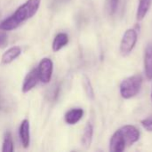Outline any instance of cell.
<instances>
[{
    "label": "cell",
    "instance_id": "8fae6325",
    "mask_svg": "<svg viewBox=\"0 0 152 152\" xmlns=\"http://www.w3.org/2000/svg\"><path fill=\"white\" fill-rule=\"evenodd\" d=\"M144 70L148 79H152V45H150L145 50L144 55Z\"/></svg>",
    "mask_w": 152,
    "mask_h": 152
},
{
    "label": "cell",
    "instance_id": "52a82bcc",
    "mask_svg": "<svg viewBox=\"0 0 152 152\" xmlns=\"http://www.w3.org/2000/svg\"><path fill=\"white\" fill-rule=\"evenodd\" d=\"M38 80H39L38 70H37V69L34 68L28 72V74L26 76V77L24 79V82H23V85L21 87L22 92L28 93L30 90H32L37 85Z\"/></svg>",
    "mask_w": 152,
    "mask_h": 152
},
{
    "label": "cell",
    "instance_id": "4fadbf2b",
    "mask_svg": "<svg viewBox=\"0 0 152 152\" xmlns=\"http://www.w3.org/2000/svg\"><path fill=\"white\" fill-rule=\"evenodd\" d=\"M69 43V36L66 33H59L55 36L53 41V51L58 52L61 49H62L65 45H67Z\"/></svg>",
    "mask_w": 152,
    "mask_h": 152
},
{
    "label": "cell",
    "instance_id": "8992f818",
    "mask_svg": "<svg viewBox=\"0 0 152 152\" xmlns=\"http://www.w3.org/2000/svg\"><path fill=\"white\" fill-rule=\"evenodd\" d=\"M126 148V142L124 141V138L119 131L118 129L111 136L110 141V151L111 152H122L124 151Z\"/></svg>",
    "mask_w": 152,
    "mask_h": 152
},
{
    "label": "cell",
    "instance_id": "5b68a950",
    "mask_svg": "<svg viewBox=\"0 0 152 152\" xmlns=\"http://www.w3.org/2000/svg\"><path fill=\"white\" fill-rule=\"evenodd\" d=\"M119 131L124 138L126 147L132 146L140 139V132L139 130L132 125H126L119 128Z\"/></svg>",
    "mask_w": 152,
    "mask_h": 152
},
{
    "label": "cell",
    "instance_id": "ba28073f",
    "mask_svg": "<svg viewBox=\"0 0 152 152\" xmlns=\"http://www.w3.org/2000/svg\"><path fill=\"white\" fill-rule=\"evenodd\" d=\"M30 126H29V121L28 119L22 120L20 123V128H19V134H20V142L23 146V148L27 149L29 146L30 143Z\"/></svg>",
    "mask_w": 152,
    "mask_h": 152
},
{
    "label": "cell",
    "instance_id": "7a4b0ae2",
    "mask_svg": "<svg viewBox=\"0 0 152 152\" xmlns=\"http://www.w3.org/2000/svg\"><path fill=\"white\" fill-rule=\"evenodd\" d=\"M142 76L135 74L124 79L119 86L120 95L124 99H131L138 94L142 85Z\"/></svg>",
    "mask_w": 152,
    "mask_h": 152
},
{
    "label": "cell",
    "instance_id": "6da1fadb",
    "mask_svg": "<svg viewBox=\"0 0 152 152\" xmlns=\"http://www.w3.org/2000/svg\"><path fill=\"white\" fill-rule=\"evenodd\" d=\"M41 0H28L20 5L11 16L0 23V29L11 31L17 28L21 23L33 17L39 9Z\"/></svg>",
    "mask_w": 152,
    "mask_h": 152
},
{
    "label": "cell",
    "instance_id": "e0dca14e",
    "mask_svg": "<svg viewBox=\"0 0 152 152\" xmlns=\"http://www.w3.org/2000/svg\"><path fill=\"white\" fill-rule=\"evenodd\" d=\"M119 0H107L106 1V6L107 11L109 12L110 15H114L118 10Z\"/></svg>",
    "mask_w": 152,
    "mask_h": 152
},
{
    "label": "cell",
    "instance_id": "7c38bea8",
    "mask_svg": "<svg viewBox=\"0 0 152 152\" xmlns=\"http://www.w3.org/2000/svg\"><path fill=\"white\" fill-rule=\"evenodd\" d=\"M93 136H94V126L90 122H88L85 127L82 139H81L82 145L86 149H88L91 146L92 142H93Z\"/></svg>",
    "mask_w": 152,
    "mask_h": 152
},
{
    "label": "cell",
    "instance_id": "3957f363",
    "mask_svg": "<svg viewBox=\"0 0 152 152\" xmlns=\"http://www.w3.org/2000/svg\"><path fill=\"white\" fill-rule=\"evenodd\" d=\"M138 39L137 31L134 28H128L125 31L120 42L119 52L122 56H127L134 48Z\"/></svg>",
    "mask_w": 152,
    "mask_h": 152
},
{
    "label": "cell",
    "instance_id": "277c9868",
    "mask_svg": "<svg viewBox=\"0 0 152 152\" xmlns=\"http://www.w3.org/2000/svg\"><path fill=\"white\" fill-rule=\"evenodd\" d=\"M37 70L39 80L44 84H48L52 79L53 71V63L52 60L49 58H43L39 62Z\"/></svg>",
    "mask_w": 152,
    "mask_h": 152
},
{
    "label": "cell",
    "instance_id": "2e32d148",
    "mask_svg": "<svg viewBox=\"0 0 152 152\" xmlns=\"http://www.w3.org/2000/svg\"><path fill=\"white\" fill-rule=\"evenodd\" d=\"M83 85H84V88H85V91H86V94H87L88 98L90 99H94V89H93V86H92V84L90 82V79L85 76L84 77V79H83Z\"/></svg>",
    "mask_w": 152,
    "mask_h": 152
},
{
    "label": "cell",
    "instance_id": "9a60e30c",
    "mask_svg": "<svg viewBox=\"0 0 152 152\" xmlns=\"http://www.w3.org/2000/svg\"><path fill=\"white\" fill-rule=\"evenodd\" d=\"M3 152H12L13 151V142L11 133H6L4 135V139L3 142V147H2Z\"/></svg>",
    "mask_w": 152,
    "mask_h": 152
},
{
    "label": "cell",
    "instance_id": "9c48e42d",
    "mask_svg": "<svg viewBox=\"0 0 152 152\" xmlns=\"http://www.w3.org/2000/svg\"><path fill=\"white\" fill-rule=\"evenodd\" d=\"M84 116V110L81 108L69 110L64 116V120L68 125H76Z\"/></svg>",
    "mask_w": 152,
    "mask_h": 152
},
{
    "label": "cell",
    "instance_id": "30bf717a",
    "mask_svg": "<svg viewBox=\"0 0 152 152\" xmlns=\"http://www.w3.org/2000/svg\"><path fill=\"white\" fill-rule=\"evenodd\" d=\"M21 54V48L20 46H12L4 53L2 55V62L4 64H9L16 60Z\"/></svg>",
    "mask_w": 152,
    "mask_h": 152
},
{
    "label": "cell",
    "instance_id": "d6986e66",
    "mask_svg": "<svg viewBox=\"0 0 152 152\" xmlns=\"http://www.w3.org/2000/svg\"><path fill=\"white\" fill-rule=\"evenodd\" d=\"M1 30V29H0ZM6 39H7V35L6 33L4 32V30H1L0 31V46L3 45L5 42H6Z\"/></svg>",
    "mask_w": 152,
    "mask_h": 152
},
{
    "label": "cell",
    "instance_id": "ffe728a7",
    "mask_svg": "<svg viewBox=\"0 0 152 152\" xmlns=\"http://www.w3.org/2000/svg\"><path fill=\"white\" fill-rule=\"evenodd\" d=\"M151 102H152V89H151Z\"/></svg>",
    "mask_w": 152,
    "mask_h": 152
},
{
    "label": "cell",
    "instance_id": "ac0fdd59",
    "mask_svg": "<svg viewBox=\"0 0 152 152\" xmlns=\"http://www.w3.org/2000/svg\"><path fill=\"white\" fill-rule=\"evenodd\" d=\"M141 124L142 126V127L150 132V133H152V116L151 117H149V118H146L144 119H142L141 121Z\"/></svg>",
    "mask_w": 152,
    "mask_h": 152
},
{
    "label": "cell",
    "instance_id": "5bb4252c",
    "mask_svg": "<svg viewBox=\"0 0 152 152\" xmlns=\"http://www.w3.org/2000/svg\"><path fill=\"white\" fill-rule=\"evenodd\" d=\"M152 0H140L137 12H136V19L137 20H142L144 17L147 15L151 5Z\"/></svg>",
    "mask_w": 152,
    "mask_h": 152
}]
</instances>
